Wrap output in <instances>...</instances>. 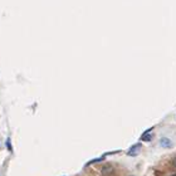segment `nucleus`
I'll return each mask as SVG.
<instances>
[{"label":"nucleus","instance_id":"423d86ee","mask_svg":"<svg viewBox=\"0 0 176 176\" xmlns=\"http://www.w3.org/2000/svg\"><path fill=\"white\" fill-rule=\"evenodd\" d=\"M172 176H176V174H175V175H172Z\"/></svg>","mask_w":176,"mask_h":176},{"label":"nucleus","instance_id":"39448f33","mask_svg":"<svg viewBox=\"0 0 176 176\" xmlns=\"http://www.w3.org/2000/svg\"><path fill=\"white\" fill-rule=\"evenodd\" d=\"M172 164H174V166H175V167H176V157H175V158H174V160H172Z\"/></svg>","mask_w":176,"mask_h":176},{"label":"nucleus","instance_id":"f257e3e1","mask_svg":"<svg viewBox=\"0 0 176 176\" xmlns=\"http://www.w3.org/2000/svg\"><path fill=\"white\" fill-rule=\"evenodd\" d=\"M140 150H141V145L140 143H136V145H133L130 150H128V152H127V155L128 156H137L139 154H140Z\"/></svg>","mask_w":176,"mask_h":176},{"label":"nucleus","instance_id":"7ed1b4c3","mask_svg":"<svg viewBox=\"0 0 176 176\" xmlns=\"http://www.w3.org/2000/svg\"><path fill=\"white\" fill-rule=\"evenodd\" d=\"M102 175L103 176H110L112 172H113V169H112V166H110V165H107V166H103L102 167Z\"/></svg>","mask_w":176,"mask_h":176},{"label":"nucleus","instance_id":"f03ea898","mask_svg":"<svg viewBox=\"0 0 176 176\" xmlns=\"http://www.w3.org/2000/svg\"><path fill=\"white\" fill-rule=\"evenodd\" d=\"M160 146H161V147H171V146H172V142H171L170 139H167V137H162V139L160 140Z\"/></svg>","mask_w":176,"mask_h":176},{"label":"nucleus","instance_id":"20e7f679","mask_svg":"<svg viewBox=\"0 0 176 176\" xmlns=\"http://www.w3.org/2000/svg\"><path fill=\"white\" fill-rule=\"evenodd\" d=\"M151 130L152 128H150V130H147L142 136H141V140L142 141H151V139H152V135H151Z\"/></svg>","mask_w":176,"mask_h":176}]
</instances>
